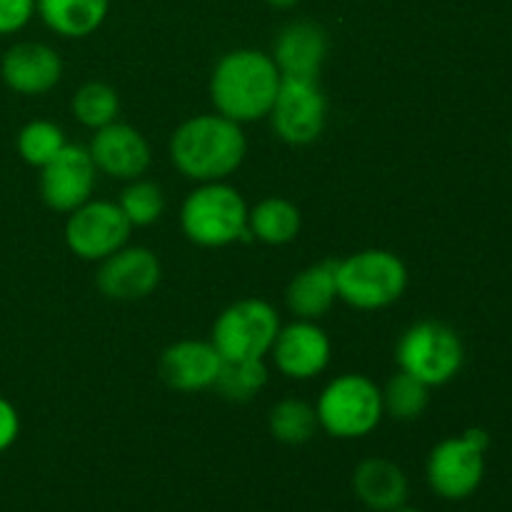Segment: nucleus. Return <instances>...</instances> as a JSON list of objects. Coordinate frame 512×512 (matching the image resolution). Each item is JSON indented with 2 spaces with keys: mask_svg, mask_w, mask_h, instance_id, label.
<instances>
[{
  "mask_svg": "<svg viewBox=\"0 0 512 512\" xmlns=\"http://www.w3.org/2000/svg\"><path fill=\"white\" fill-rule=\"evenodd\" d=\"M428 485L443 500H465L475 495L485 478V450L465 435L445 438L430 450L425 465Z\"/></svg>",
  "mask_w": 512,
  "mask_h": 512,
  "instance_id": "10",
  "label": "nucleus"
},
{
  "mask_svg": "<svg viewBox=\"0 0 512 512\" xmlns=\"http://www.w3.org/2000/svg\"><path fill=\"white\" fill-rule=\"evenodd\" d=\"M353 490L365 508L393 512L408 503V475L388 458H368L355 468Z\"/></svg>",
  "mask_w": 512,
  "mask_h": 512,
  "instance_id": "18",
  "label": "nucleus"
},
{
  "mask_svg": "<svg viewBox=\"0 0 512 512\" xmlns=\"http://www.w3.org/2000/svg\"><path fill=\"white\" fill-rule=\"evenodd\" d=\"M315 413L330 438L360 440L383 423V388L363 373L335 375L320 390Z\"/></svg>",
  "mask_w": 512,
  "mask_h": 512,
  "instance_id": "4",
  "label": "nucleus"
},
{
  "mask_svg": "<svg viewBox=\"0 0 512 512\" xmlns=\"http://www.w3.org/2000/svg\"><path fill=\"white\" fill-rule=\"evenodd\" d=\"M268 118L273 133L283 143L303 148L323 135L328 123V98L318 80L283 78Z\"/></svg>",
  "mask_w": 512,
  "mask_h": 512,
  "instance_id": "9",
  "label": "nucleus"
},
{
  "mask_svg": "<svg viewBox=\"0 0 512 512\" xmlns=\"http://www.w3.org/2000/svg\"><path fill=\"white\" fill-rule=\"evenodd\" d=\"M278 333V310L263 298H243L215 318L210 343L223 360H265Z\"/></svg>",
  "mask_w": 512,
  "mask_h": 512,
  "instance_id": "7",
  "label": "nucleus"
},
{
  "mask_svg": "<svg viewBox=\"0 0 512 512\" xmlns=\"http://www.w3.org/2000/svg\"><path fill=\"white\" fill-rule=\"evenodd\" d=\"M335 265L338 260H320L300 270L285 290V305L298 320H320L330 313L338 300L335 283Z\"/></svg>",
  "mask_w": 512,
  "mask_h": 512,
  "instance_id": "19",
  "label": "nucleus"
},
{
  "mask_svg": "<svg viewBox=\"0 0 512 512\" xmlns=\"http://www.w3.org/2000/svg\"><path fill=\"white\" fill-rule=\"evenodd\" d=\"M328 30L315 20H293L285 25L273 43V60L283 78L318 80L328 58Z\"/></svg>",
  "mask_w": 512,
  "mask_h": 512,
  "instance_id": "16",
  "label": "nucleus"
},
{
  "mask_svg": "<svg viewBox=\"0 0 512 512\" xmlns=\"http://www.w3.org/2000/svg\"><path fill=\"white\" fill-rule=\"evenodd\" d=\"M510 148H512V138H510Z\"/></svg>",
  "mask_w": 512,
  "mask_h": 512,
  "instance_id": "33",
  "label": "nucleus"
},
{
  "mask_svg": "<svg viewBox=\"0 0 512 512\" xmlns=\"http://www.w3.org/2000/svg\"><path fill=\"white\" fill-rule=\"evenodd\" d=\"M265 3H268L270 8H275V10H290V8H295L300 0H265Z\"/></svg>",
  "mask_w": 512,
  "mask_h": 512,
  "instance_id": "31",
  "label": "nucleus"
},
{
  "mask_svg": "<svg viewBox=\"0 0 512 512\" xmlns=\"http://www.w3.org/2000/svg\"><path fill=\"white\" fill-rule=\"evenodd\" d=\"M223 355L215 350L210 340H178L168 345L160 355L158 373L168 388L178 393H203L215 388Z\"/></svg>",
  "mask_w": 512,
  "mask_h": 512,
  "instance_id": "15",
  "label": "nucleus"
},
{
  "mask_svg": "<svg viewBox=\"0 0 512 512\" xmlns=\"http://www.w3.org/2000/svg\"><path fill=\"white\" fill-rule=\"evenodd\" d=\"M338 300L355 310H383L408 290V268L393 250L368 248L335 265Z\"/></svg>",
  "mask_w": 512,
  "mask_h": 512,
  "instance_id": "5",
  "label": "nucleus"
},
{
  "mask_svg": "<svg viewBox=\"0 0 512 512\" xmlns=\"http://www.w3.org/2000/svg\"><path fill=\"white\" fill-rule=\"evenodd\" d=\"M160 278H163V265L153 250L143 245H123L113 255L100 260L95 285L108 300L133 303L148 298L160 285Z\"/></svg>",
  "mask_w": 512,
  "mask_h": 512,
  "instance_id": "12",
  "label": "nucleus"
},
{
  "mask_svg": "<svg viewBox=\"0 0 512 512\" xmlns=\"http://www.w3.org/2000/svg\"><path fill=\"white\" fill-rule=\"evenodd\" d=\"M268 428L278 443L303 445L315 438L320 430L315 405L305 403L300 398H283L273 405L268 415Z\"/></svg>",
  "mask_w": 512,
  "mask_h": 512,
  "instance_id": "22",
  "label": "nucleus"
},
{
  "mask_svg": "<svg viewBox=\"0 0 512 512\" xmlns=\"http://www.w3.org/2000/svg\"><path fill=\"white\" fill-rule=\"evenodd\" d=\"M98 183V168L83 145H65L45 168H40V198L50 210L73 213L88 203Z\"/></svg>",
  "mask_w": 512,
  "mask_h": 512,
  "instance_id": "11",
  "label": "nucleus"
},
{
  "mask_svg": "<svg viewBox=\"0 0 512 512\" xmlns=\"http://www.w3.org/2000/svg\"><path fill=\"white\" fill-rule=\"evenodd\" d=\"M393 512H423V510H418V508H408V505H403V508H398V510H393Z\"/></svg>",
  "mask_w": 512,
  "mask_h": 512,
  "instance_id": "32",
  "label": "nucleus"
},
{
  "mask_svg": "<svg viewBox=\"0 0 512 512\" xmlns=\"http://www.w3.org/2000/svg\"><path fill=\"white\" fill-rule=\"evenodd\" d=\"M20 435V415L8 398L0 395V453L10 450Z\"/></svg>",
  "mask_w": 512,
  "mask_h": 512,
  "instance_id": "29",
  "label": "nucleus"
},
{
  "mask_svg": "<svg viewBox=\"0 0 512 512\" xmlns=\"http://www.w3.org/2000/svg\"><path fill=\"white\" fill-rule=\"evenodd\" d=\"M110 0H35V13L60 38H88L105 23Z\"/></svg>",
  "mask_w": 512,
  "mask_h": 512,
  "instance_id": "20",
  "label": "nucleus"
},
{
  "mask_svg": "<svg viewBox=\"0 0 512 512\" xmlns=\"http://www.w3.org/2000/svg\"><path fill=\"white\" fill-rule=\"evenodd\" d=\"M73 115L80 125L90 130H100L105 125L115 123L120 115V98L113 85L90 80L80 85L78 93L73 95Z\"/></svg>",
  "mask_w": 512,
  "mask_h": 512,
  "instance_id": "25",
  "label": "nucleus"
},
{
  "mask_svg": "<svg viewBox=\"0 0 512 512\" xmlns=\"http://www.w3.org/2000/svg\"><path fill=\"white\" fill-rule=\"evenodd\" d=\"M395 360L403 373L413 375L428 388H440L463 370L465 345L450 325L420 320L403 330L395 345Z\"/></svg>",
  "mask_w": 512,
  "mask_h": 512,
  "instance_id": "6",
  "label": "nucleus"
},
{
  "mask_svg": "<svg viewBox=\"0 0 512 512\" xmlns=\"http://www.w3.org/2000/svg\"><path fill=\"white\" fill-rule=\"evenodd\" d=\"M3 83L18 95H45L63 78V60L50 45L23 40L5 50L0 60Z\"/></svg>",
  "mask_w": 512,
  "mask_h": 512,
  "instance_id": "17",
  "label": "nucleus"
},
{
  "mask_svg": "<svg viewBox=\"0 0 512 512\" xmlns=\"http://www.w3.org/2000/svg\"><path fill=\"white\" fill-rule=\"evenodd\" d=\"M275 368L290 380H313L325 373L333 358V343L318 320H298L280 325V333L270 348Z\"/></svg>",
  "mask_w": 512,
  "mask_h": 512,
  "instance_id": "13",
  "label": "nucleus"
},
{
  "mask_svg": "<svg viewBox=\"0 0 512 512\" xmlns=\"http://www.w3.org/2000/svg\"><path fill=\"white\" fill-rule=\"evenodd\" d=\"M120 210L133 228H148L158 223L165 213L163 188L153 180H130L118 198Z\"/></svg>",
  "mask_w": 512,
  "mask_h": 512,
  "instance_id": "27",
  "label": "nucleus"
},
{
  "mask_svg": "<svg viewBox=\"0 0 512 512\" xmlns=\"http://www.w3.org/2000/svg\"><path fill=\"white\" fill-rule=\"evenodd\" d=\"M133 225L113 200L90 198L65 220V245L70 253L88 263H100L115 250L128 245Z\"/></svg>",
  "mask_w": 512,
  "mask_h": 512,
  "instance_id": "8",
  "label": "nucleus"
},
{
  "mask_svg": "<svg viewBox=\"0 0 512 512\" xmlns=\"http://www.w3.org/2000/svg\"><path fill=\"white\" fill-rule=\"evenodd\" d=\"M180 228L200 248H228L253 240L248 230V203L238 188L220 183H198L180 205Z\"/></svg>",
  "mask_w": 512,
  "mask_h": 512,
  "instance_id": "3",
  "label": "nucleus"
},
{
  "mask_svg": "<svg viewBox=\"0 0 512 512\" xmlns=\"http://www.w3.org/2000/svg\"><path fill=\"white\" fill-rule=\"evenodd\" d=\"M283 75L273 55L255 48H235L215 63L210 75V100L215 113L235 123H258L268 118Z\"/></svg>",
  "mask_w": 512,
  "mask_h": 512,
  "instance_id": "2",
  "label": "nucleus"
},
{
  "mask_svg": "<svg viewBox=\"0 0 512 512\" xmlns=\"http://www.w3.org/2000/svg\"><path fill=\"white\" fill-rule=\"evenodd\" d=\"M303 215L298 205L280 195L258 200L248 208V230L253 240L265 245H288L298 238Z\"/></svg>",
  "mask_w": 512,
  "mask_h": 512,
  "instance_id": "21",
  "label": "nucleus"
},
{
  "mask_svg": "<svg viewBox=\"0 0 512 512\" xmlns=\"http://www.w3.org/2000/svg\"><path fill=\"white\" fill-rule=\"evenodd\" d=\"M65 145H68L65 130L53 120H30L20 128L18 138H15V148H18L23 163L38 170L45 168Z\"/></svg>",
  "mask_w": 512,
  "mask_h": 512,
  "instance_id": "26",
  "label": "nucleus"
},
{
  "mask_svg": "<svg viewBox=\"0 0 512 512\" xmlns=\"http://www.w3.org/2000/svg\"><path fill=\"white\" fill-rule=\"evenodd\" d=\"M248 138L243 125L220 113H200L175 128L170 160L193 183H220L243 165Z\"/></svg>",
  "mask_w": 512,
  "mask_h": 512,
  "instance_id": "1",
  "label": "nucleus"
},
{
  "mask_svg": "<svg viewBox=\"0 0 512 512\" xmlns=\"http://www.w3.org/2000/svg\"><path fill=\"white\" fill-rule=\"evenodd\" d=\"M35 0H0V35H15L33 20Z\"/></svg>",
  "mask_w": 512,
  "mask_h": 512,
  "instance_id": "28",
  "label": "nucleus"
},
{
  "mask_svg": "<svg viewBox=\"0 0 512 512\" xmlns=\"http://www.w3.org/2000/svg\"><path fill=\"white\" fill-rule=\"evenodd\" d=\"M268 385L265 360H223L215 390L230 403H250Z\"/></svg>",
  "mask_w": 512,
  "mask_h": 512,
  "instance_id": "23",
  "label": "nucleus"
},
{
  "mask_svg": "<svg viewBox=\"0 0 512 512\" xmlns=\"http://www.w3.org/2000/svg\"><path fill=\"white\" fill-rule=\"evenodd\" d=\"M463 435L470 440V443L478 445L480 450H485V453H488V448H490V435H488V430H485V428H468Z\"/></svg>",
  "mask_w": 512,
  "mask_h": 512,
  "instance_id": "30",
  "label": "nucleus"
},
{
  "mask_svg": "<svg viewBox=\"0 0 512 512\" xmlns=\"http://www.w3.org/2000/svg\"><path fill=\"white\" fill-rule=\"evenodd\" d=\"M88 153L98 173L113 180H125V183L143 178L150 168V160H153L145 135L133 125L120 123V120L95 130Z\"/></svg>",
  "mask_w": 512,
  "mask_h": 512,
  "instance_id": "14",
  "label": "nucleus"
},
{
  "mask_svg": "<svg viewBox=\"0 0 512 512\" xmlns=\"http://www.w3.org/2000/svg\"><path fill=\"white\" fill-rule=\"evenodd\" d=\"M430 405V388L420 383L413 375L398 373L388 380L383 388V410L398 423H413L428 410Z\"/></svg>",
  "mask_w": 512,
  "mask_h": 512,
  "instance_id": "24",
  "label": "nucleus"
}]
</instances>
